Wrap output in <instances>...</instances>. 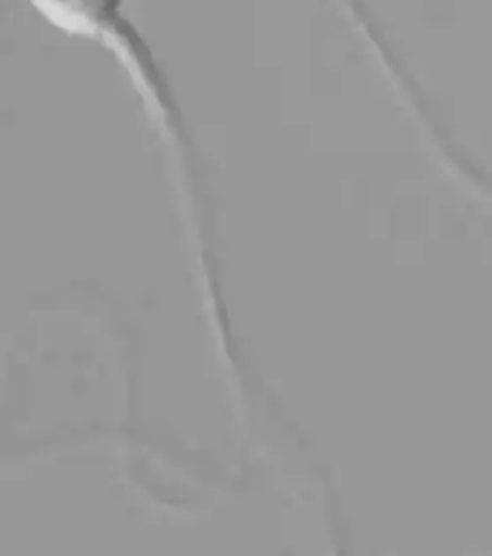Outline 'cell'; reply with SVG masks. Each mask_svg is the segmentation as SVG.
<instances>
[{"label": "cell", "mask_w": 492, "mask_h": 556, "mask_svg": "<svg viewBox=\"0 0 492 556\" xmlns=\"http://www.w3.org/2000/svg\"><path fill=\"white\" fill-rule=\"evenodd\" d=\"M53 27L84 38H101L119 22L123 0H29Z\"/></svg>", "instance_id": "cell-1"}]
</instances>
